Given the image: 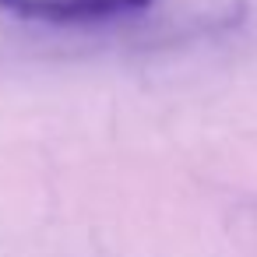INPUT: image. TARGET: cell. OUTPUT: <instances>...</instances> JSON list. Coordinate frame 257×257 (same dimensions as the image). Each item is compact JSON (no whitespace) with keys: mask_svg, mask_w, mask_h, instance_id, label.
Here are the masks:
<instances>
[{"mask_svg":"<svg viewBox=\"0 0 257 257\" xmlns=\"http://www.w3.org/2000/svg\"><path fill=\"white\" fill-rule=\"evenodd\" d=\"M152 0H0L4 11L50 18V22H102V18L141 11Z\"/></svg>","mask_w":257,"mask_h":257,"instance_id":"6da1fadb","label":"cell"}]
</instances>
